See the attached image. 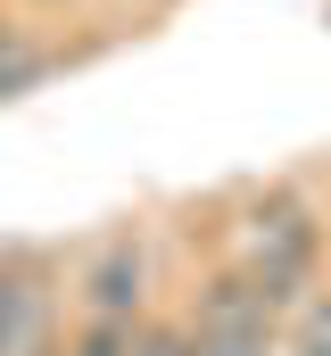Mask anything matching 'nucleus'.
I'll return each instance as SVG.
<instances>
[{"mask_svg":"<svg viewBox=\"0 0 331 356\" xmlns=\"http://www.w3.org/2000/svg\"><path fill=\"white\" fill-rule=\"evenodd\" d=\"M50 348V290L33 273H0V356H42Z\"/></svg>","mask_w":331,"mask_h":356,"instance_id":"obj_4","label":"nucleus"},{"mask_svg":"<svg viewBox=\"0 0 331 356\" xmlns=\"http://www.w3.org/2000/svg\"><path fill=\"white\" fill-rule=\"evenodd\" d=\"M42 67H50V58H42L33 42H17V33H8V42H0V99H8V91H25Z\"/></svg>","mask_w":331,"mask_h":356,"instance_id":"obj_5","label":"nucleus"},{"mask_svg":"<svg viewBox=\"0 0 331 356\" xmlns=\"http://www.w3.org/2000/svg\"><path fill=\"white\" fill-rule=\"evenodd\" d=\"M290 356H331V298L323 307H307V323H298V348Z\"/></svg>","mask_w":331,"mask_h":356,"instance_id":"obj_8","label":"nucleus"},{"mask_svg":"<svg viewBox=\"0 0 331 356\" xmlns=\"http://www.w3.org/2000/svg\"><path fill=\"white\" fill-rule=\"evenodd\" d=\"M0 42H8V25H0Z\"/></svg>","mask_w":331,"mask_h":356,"instance_id":"obj_9","label":"nucleus"},{"mask_svg":"<svg viewBox=\"0 0 331 356\" xmlns=\"http://www.w3.org/2000/svg\"><path fill=\"white\" fill-rule=\"evenodd\" d=\"M141 298H150V257H141V241H108V249L91 257V273H83V315L133 332Z\"/></svg>","mask_w":331,"mask_h":356,"instance_id":"obj_3","label":"nucleus"},{"mask_svg":"<svg viewBox=\"0 0 331 356\" xmlns=\"http://www.w3.org/2000/svg\"><path fill=\"white\" fill-rule=\"evenodd\" d=\"M133 356H191V340L174 323H133Z\"/></svg>","mask_w":331,"mask_h":356,"instance_id":"obj_7","label":"nucleus"},{"mask_svg":"<svg viewBox=\"0 0 331 356\" xmlns=\"http://www.w3.org/2000/svg\"><path fill=\"white\" fill-rule=\"evenodd\" d=\"M67 356H133V332H116V323H83V340Z\"/></svg>","mask_w":331,"mask_h":356,"instance_id":"obj_6","label":"nucleus"},{"mask_svg":"<svg viewBox=\"0 0 331 356\" xmlns=\"http://www.w3.org/2000/svg\"><path fill=\"white\" fill-rule=\"evenodd\" d=\"M273 323H282V315H273L248 282L216 273L207 298H199V315L182 323V340H191V356H282V332H273Z\"/></svg>","mask_w":331,"mask_h":356,"instance_id":"obj_2","label":"nucleus"},{"mask_svg":"<svg viewBox=\"0 0 331 356\" xmlns=\"http://www.w3.org/2000/svg\"><path fill=\"white\" fill-rule=\"evenodd\" d=\"M315 249H323V232H315V207H307L298 191H265V199L232 207V224H224V273L248 282L273 315L307 290Z\"/></svg>","mask_w":331,"mask_h":356,"instance_id":"obj_1","label":"nucleus"}]
</instances>
